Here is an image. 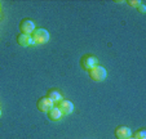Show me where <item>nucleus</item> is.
Segmentation results:
<instances>
[{
  "mask_svg": "<svg viewBox=\"0 0 146 139\" xmlns=\"http://www.w3.org/2000/svg\"><path fill=\"white\" fill-rule=\"evenodd\" d=\"M34 44H45L49 40V32L45 28H35L33 34H31Z\"/></svg>",
  "mask_w": 146,
  "mask_h": 139,
  "instance_id": "nucleus-1",
  "label": "nucleus"
},
{
  "mask_svg": "<svg viewBox=\"0 0 146 139\" xmlns=\"http://www.w3.org/2000/svg\"><path fill=\"white\" fill-rule=\"evenodd\" d=\"M89 76H91V79L93 80V81L100 82V81H104V80L106 79L108 72H106L105 67L97 65V66H94L92 70H89Z\"/></svg>",
  "mask_w": 146,
  "mask_h": 139,
  "instance_id": "nucleus-2",
  "label": "nucleus"
},
{
  "mask_svg": "<svg viewBox=\"0 0 146 139\" xmlns=\"http://www.w3.org/2000/svg\"><path fill=\"white\" fill-rule=\"evenodd\" d=\"M35 22L30 18H25L19 22V30L21 34H25V35H31V34L35 31Z\"/></svg>",
  "mask_w": 146,
  "mask_h": 139,
  "instance_id": "nucleus-3",
  "label": "nucleus"
},
{
  "mask_svg": "<svg viewBox=\"0 0 146 139\" xmlns=\"http://www.w3.org/2000/svg\"><path fill=\"white\" fill-rule=\"evenodd\" d=\"M57 108L60 109L62 116H69V115H71L74 112V103L67 101V99H62L61 102H58Z\"/></svg>",
  "mask_w": 146,
  "mask_h": 139,
  "instance_id": "nucleus-4",
  "label": "nucleus"
},
{
  "mask_svg": "<svg viewBox=\"0 0 146 139\" xmlns=\"http://www.w3.org/2000/svg\"><path fill=\"white\" fill-rule=\"evenodd\" d=\"M36 107H38V109L40 112H48L50 108L54 107V103H53L48 97H41V98H39L38 103H36Z\"/></svg>",
  "mask_w": 146,
  "mask_h": 139,
  "instance_id": "nucleus-5",
  "label": "nucleus"
},
{
  "mask_svg": "<svg viewBox=\"0 0 146 139\" xmlns=\"http://www.w3.org/2000/svg\"><path fill=\"white\" fill-rule=\"evenodd\" d=\"M80 63H82V67L84 68V70H88L89 71L94 66L98 65V61H97V58L93 57V55H84V57L82 58V61H80Z\"/></svg>",
  "mask_w": 146,
  "mask_h": 139,
  "instance_id": "nucleus-6",
  "label": "nucleus"
},
{
  "mask_svg": "<svg viewBox=\"0 0 146 139\" xmlns=\"http://www.w3.org/2000/svg\"><path fill=\"white\" fill-rule=\"evenodd\" d=\"M115 136L118 139H127L131 136V129L128 126H118L115 129Z\"/></svg>",
  "mask_w": 146,
  "mask_h": 139,
  "instance_id": "nucleus-7",
  "label": "nucleus"
},
{
  "mask_svg": "<svg viewBox=\"0 0 146 139\" xmlns=\"http://www.w3.org/2000/svg\"><path fill=\"white\" fill-rule=\"evenodd\" d=\"M17 43H18V45H21V46H30V45L34 44V41H33L31 35L19 34V35L17 36Z\"/></svg>",
  "mask_w": 146,
  "mask_h": 139,
  "instance_id": "nucleus-8",
  "label": "nucleus"
},
{
  "mask_svg": "<svg viewBox=\"0 0 146 139\" xmlns=\"http://www.w3.org/2000/svg\"><path fill=\"white\" fill-rule=\"evenodd\" d=\"M47 115H48V119H49L50 121H58V120H61V117H62V115H61L60 109H58L57 107L50 108L49 111L47 112Z\"/></svg>",
  "mask_w": 146,
  "mask_h": 139,
  "instance_id": "nucleus-9",
  "label": "nucleus"
},
{
  "mask_svg": "<svg viewBox=\"0 0 146 139\" xmlns=\"http://www.w3.org/2000/svg\"><path fill=\"white\" fill-rule=\"evenodd\" d=\"M47 97L53 102V103H58V102L62 101V94H61L58 90H56V89L49 90V92H48V96H47Z\"/></svg>",
  "mask_w": 146,
  "mask_h": 139,
  "instance_id": "nucleus-10",
  "label": "nucleus"
},
{
  "mask_svg": "<svg viewBox=\"0 0 146 139\" xmlns=\"http://www.w3.org/2000/svg\"><path fill=\"white\" fill-rule=\"evenodd\" d=\"M146 138V131L142 130V129H140V130L136 131L135 134V139H145Z\"/></svg>",
  "mask_w": 146,
  "mask_h": 139,
  "instance_id": "nucleus-11",
  "label": "nucleus"
},
{
  "mask_svg": "<svg viewBox=\"0 0 146 139\" xmlns=\"http://www.w3.org/2000/svg\"><path fill=\"white\" fill-rule=\"evenodd\" d=\"M127 3L129 4L131 7H138V4H140L141 1H138V0H128Z\"/></svg>",
  "mask_w": 146,
  "mask_h": 139,
  "instance_id": "nucleus-12",
  "label": "nucleus"
},
{
  "mask_svg": "<svg viewBox=\"0 0 146 139\" xmlns=\"http://www.w3.org/2000/svg\"><path fill=\"white\" fill-rule=\"evenodd\" d=\"M137 8H138V11H140L141 13H145V12H146V5H145L143 3H140V4H138Z\"/></svg>",
  "mask_w": 146,
  "mask_h": 139,
  "instance_id": "nucleus-13",
  "label": "nucleus"
},
{
  "mask_svg": "<svg viewBox=\"0 0 146 139\" xmlns=\"http://www.w3.org/2000/svg\"><path fill=\"white\" fill-rule=\"evenodd\" d=\"M127 139H135V138H132V136H129V138H127Z\"/></svg>",
  "mask_w": 146,
  "mask_h": 139,
  "instance_id": "nucleus-14",
  "label": "nucleus"
},
{
  "mask_svg": "<svg viewBox=\"0 0 146 139\" xmlns=\"http://www.w3.org/2000/svg\"><path fill=\"white\" fill-rule=\"evenodd\" d=\"M0 116H1V109H0Z\"/></svg>",
  "mask_w": 146,
  "mask_h": 139,
  "instance_id": "nucleus-15",
  "label": "nucleus"
},
{
  "mask_svg": "<svg viewBox=\"0 0 146 139\" xmlns=\"http://www.w3.org/2000/svg\"><path fill=\"white\" fill-rule=\"evenodd\" d=\"M145 139H146V138H145Z\"/></svg>",
  "mask_w": 146,
  "mask_h": 139,
  "instance_id": "nucleus-16",
  "label": "nucleus"
}]
</instances>
